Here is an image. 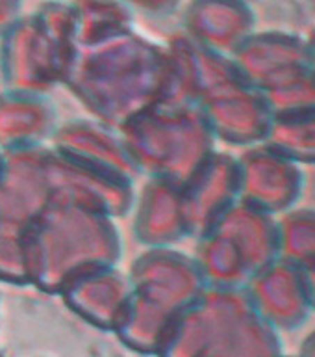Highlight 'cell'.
Wrapping results in <instances>:
<instances>
[{"label": "cell", "instance_id": "6da1fadb", "mask_svg": "<svg viewBox=\"0 0 315 357\" xmlns=\"http://www.w3.org/2000/svg\"><path fill=\"white\" fill-rule=\"evenodd\" d=\"M302 357H315V335H312L305 344V356Z\"/></svg>", "mask_w": 315, "mask_h": 357}]
</instances>
